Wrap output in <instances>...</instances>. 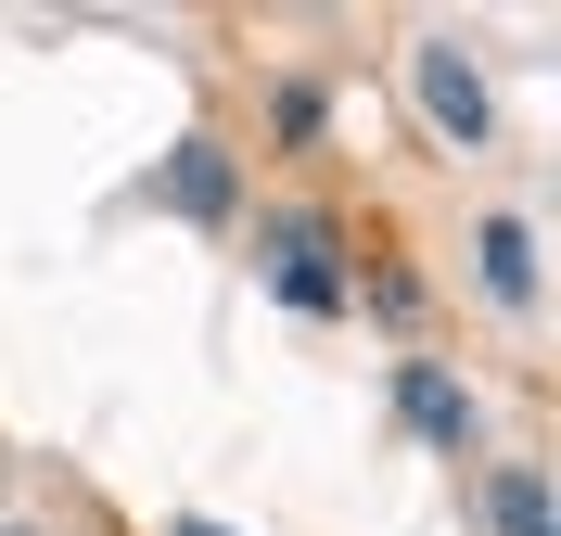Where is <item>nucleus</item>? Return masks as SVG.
<instances>
[{
  "label": "nucleus",
  "instance_id": "f257e3e1",
  "mask_svg": "<svg viewBox=\"0 0 561 536\" xmlns=\"http://www.w3.org/2000/svg\"><path fill=\"white\" fill-rule=\"evenodd\" d=\"M409 77H421V115H434V128H447L459 153H485V128H497V103H485V77L459 65L447 38H421V52H409Z\"/></svg>",
  "mask_w": 561,
  "mask_h": 536
},
{
  "label": "nucleus",
  "instance_id": "f03ea898",
  "mask_svg": "<svg viewBox=\"0 0 561 536\" xmlns=\"http://www.w3.org/2000/svg\"><path fill=\"white\" fill-rule=\"evenodd\" d=\"M268 243H280V294L332 320V307H345V269H332V230H319V217H268Z\"/></svg>",
  "mask_w": 561,
  "mask_h": 536
},
{
  "label": "nucleus",
  "instance_id": "7ed1b4c3",
  "mask_svg": "<svg viewBox=\"0 0 561 536\" xmlns=\"http://www.w3.org/2000/svg\"><path fill=\"white\" fill-rule=\"evenodd\" d=\"M167 205L192 217V230H217V217L243 205V179H230V153H217V141H179V153H167Z\"/></svg>",
  "mask_w": 561,
  "mask_h": 536
},
{
  "label": "nucleus",
  "instance_id": "20e7f679",
  "mask_svg": "<svg viewBox=\"0 0 561 536\" xmlns=\"http://www.w3.org/2000/svg\"><path fill=\"white\" fill-rule=\"evenodd\" d=\"M485 294L497 307H536V230L524 217H485Z\"/></svg>",
  "mask_w": 561,
  "mask_h": 536
},
{
  "label": "nucleus",
  "instance_id": "39448f33",
  "mask_svg": "<svg viewBox=\"0 0 561 536\" xmlns=\"http://www.w3.org/2000/svg\"><path fill=\"white\" fill-rule=\"evenodd\" d=\"M409 422L434 434V447H472V396H459L447 370H409Z\"/></svg>",
  "mask_w": 561,
  "mask_h": 536
},
{
  "label": "nucleus",
  "instance_id": "423d86ee",
  "mask_svg": "<svg viewBox=\"0 0 561 536\" xmlns=\"http://www.w3.org/2000/svg\"><path fill=\"white\" fill-rule=\"evenodd\" d=\"M485 511H497L511 536H549V486H536V472H497V486H485Z\"/></svg>",
  "mask_w": 561,
  "mask_h": 536
},
{
  "label": "nucleus",
  "instance_id": "0eeeda50",
  "mask_svg": "<svg viewBox=\"0 0 561 536\" xmlns=\"http://www.w3.org/2000/svg\"><path fill=\"white\" fill-rule=\"evenodd\" d=\"M179 536H217V524H179Z\"/></svg>",
  "mask_w": 561,
  "mask_h": 536
},
{
  "label": "nucleus",
  "instance_id": "6e6552de",
  "mask_svg": "<svg viewBox=\"0 0 561 536\" xmlns=\"http://www.w3.org/2000/svg\"><path fill=\"white\" fill-rule=\"evenodd\" d=\"M0 536H26V524H0Z\"/></svg>",
  "mask_w": 561,
  "mask_h": 536
}]
</instances>
